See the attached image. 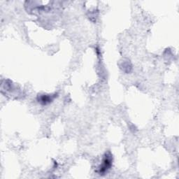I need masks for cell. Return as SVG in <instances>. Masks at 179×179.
I'll return each mask as SVG.
<instances>
[{
    "instance_id": "cell-1",
    "label": "cell",
    "mask_w": 179,
    "mask_h": 179,
    "mask_svg": "<svg viewBox=\"0 0 179 179\" xmlns=\"http://www.w3.org/2000/svg\"><path fill=\"white\" fill-rule=\"evenodd\" d=\"M111 164H112L111 156V155H106L104 157V160H103L102 164L101 165L100 171H99V172L100 173V174L107 172V171L110 169V167H111Z\"/></svg>"
},
{
    "instance_id": "cell-2",
    "label": "cell",
    "mask_w": 179,
    "mask_h": 179,
    "mask_svg": "<svg viewBox=\"0 0 179 179\" xmlns=\"http://www.w3.org/2000/svg\"><path fill=\"white\" fill-rule=\"evenodd\" d=\"M52 99L51 97H50L49 96H47V95H44V96H42L41 97V100L40 102H41L44 103V104H47V103H49L50 102H51Z\"/></svg>"
}]
</instances>
